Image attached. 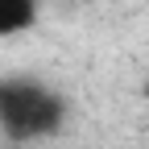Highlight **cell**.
Returning a JSON list of instances; mask_svg holds the SVG:
<instances>
[{
	"mask_svg": "<svg viewBox=\"0 0 149 149\" xmlns=\"http://www.w3.org/2000/svg\"><path fill=\"white\" fill-rule=\"evenodd\" d=\"M66 116H70L66 100L50 83L21 79V74L0 79V133L8 141H17V145L46 141L54 133H62Z\"/></svg>",
	"mask_w": 149,
	"mask_h": 149,
	"instance_id": "1",
	"label": "cell"
},
{
	"mask_svg": "<svg viewBox=\"0 0 149 149\" xmlns=\"http://www.w3.org/2000/svg\"><path fill=\"white\" fill-rule=\"evenodd\" d=\"M37 25V0H0V37H17Z\"/></svg>",
	"mask_w": 149,
	"mask_h": 149,
	"instance_id": "2",
	"label": "cell"
},
{
	"mask_svg": "<svg viewBox=\"0 0 149 149\" xmlns=\"http://www.w3.org/2000/svg\"><path fill=\"white\" fill-rule=\"evenodd\" d=\"M145 104H149V74H145Z\"/></svg>",
	"mask_w": 149,
	"mask_h": 149,
	"instance_id": "3",
	"label": "cell"
}]
</instances>
